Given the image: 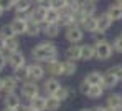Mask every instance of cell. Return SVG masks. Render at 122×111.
Wrapping results in <instances>:
<instances>
[{"label":"cell","mask_w":122,"mask_h":111,"mask_svg":"<svg viewBox=\"0 0 122 111\" xmlns=\"http://www.w3.org/2000/svg\"><path fill=\"white\" fill-rule=\"evenodd\" d=\"M31 56L38 63H46L48 65V63L58 60V46H56V43H53L50 40L40 42L38 45H35L31 48Z\"/></svg>","instance_id":"1"},{"label":"cell","mask_w":122,"mask_h":111,"mask_svg":"<svg viewBox=\"0 0 122 111\" xmlns=\"http://www.w3.org/2000/svg\"><path fill=\"white\" fill-rule=\"evenodd\" d=\"M94 48H96V58L101 60V61H106L112 56L114 53V48H112V43H109L107 40L104 42H96L94 43Z\"/></svg>","instance_id":"2"},{"label":"cell","mask_w":122,"mask_h":111,"mask_svg":"<svg viewBox=\"0 0 122 111\" xmlns=\"http://www.w3.org/2000/svg\"><path fill=\"white\" fill-rule=\"evenodd\" d=\"M64 38L69 43H81L82 38H84V30H82L79 25L68 27V28H64Z\"/></svg>","instance_id":"3"},{"label":"cell","mask_w":122,"mask_h":111,"mask_svg":"<svg viewBox=\"0 0 122 111\" xmlns=\"http://www.w3.org/2000/svg\"><path fill=\"white\" fill-rule=\"evenodd\" d=\"M20 89H21V96H25V98H28V100H31V98H35L36 94H40V86H38V83H36V81H31V80L23 81Z\"/></svg>","instance_id":"4"},{"label":"cell","mask_w":122,"mask_h":111,"mask_svg":"<svg viewBox=\"0 0 122 111\" xmlns=\"http://www.w3.org/2000/svg\"><path fill=\"white\" fill-rule=\"evenodd\" d=\"M26 20L23 18V17H20V15H15L13 18H12V22L8 23L10 25V28H12V32L15 33V35H25V32H26Z\"/></svg>","instance_id":"5"},{"label":"cell","mask_w":122,"mask_h":111,"mask_svg":"<svg viewBox=\"0 0 122 111\" xmlns=\"http://www.w3.org/2000/svg\"><path fill=\"white\" fill-rule=\"evenodd\" d=\"M28 75H30V80L31 81H40L45 78V75H46V68H43L36 61V63H31V65H28Z\"/></svg>","instance_id":"6"},{"label":"cell","mask_w":122,"mask_h":111,"mask_svg":"<svg viewBox=\"0 0 122 111\" xmlns=\"http://www.w3.org/2000/svg\"><path fill=\"white\" fill-rule=\"evenodd\" d=\"M8 65L12 67V70L21 68V67L26 65V58H25V55L21 53L20 50H15V51H12L10 56H8Z\"/></svg>","instance_id":"7"},{"label":"cell","mask_w":122,"mask_h":111,"mask_svg":"<svg viewBox=\"0 0 122 111\" xmlns=\"http://www.w3.org/2000/svg\"><path fill=\"white\" fill-rule=\"evenodd\" d=\"M61 32V27L60 23H48L45 22L41 25V33L46 37V38H56Z\"/></svg>","instance_id":"8"},{"label":"cell","mask_w":122,"mask_h":111,"mask_svg":"<svg viewBox=\"0 0 122 111\" xmlns=\"http://www.w3.org/2000/svg\"><path fill=\"white\" fill-rule=\"evenodd\" d=\"M106 13L111 17L112 22H119V20H122V5H119L117 2L109 3L106 8Z\"/></svg>","instance_id":"9"},{"label":"cell","mask_w":122,"mask_h":111,"mask_svg":"<svg viewBox=\"0 0 122 111\" xmlns=\"http://www.w3.org/2000/svg\"><path fill=\"white\" fill-rule=\"evenodd\" d=\"M96 22H97V32H102V33H106L114 23L106 12H102L101 15H96Z\"/></svg>","instance_id":"10"},{"label":"cell","mask_w":122,"mask_h":111,"mask_svg":"<svg viewBox=\"0 0 122 111\" xmlns=\"http://www.w3.org/2000/svg\"><path fill=\"white\" fill-rule=\"evenodd\" d=\"M79 27H81L84 32H87V33H94V32H97V22H96V15L82 17V20H81V23H79Z\"/></svg>","instance_id":"11"},{"label":"cell","mask_w":122,"mask_h":111,"mask_svg":"<svg viewBox=\"0 0 122 111\" xmlns=\"http://www.w3.org/2000/svg\"><path fill=\"white\" fill-rule=\"evenodd\" d=\"M96 12H97L96 2H91V0H81V3H79V13H81L82 17L96 15Z\"/></svg>","instance_id":"12"},{"label":"cell","mask_w":122,"mask_h":111,"mask_svg":"<svg viewBox=\"0 0 122 111\" xmlns=\"http://www.w3.org/2000/svg\"><path fill=\"white\" fill-rule=\"evenodd\" d=\"M64 56H66V60H73V61L81 60V45L79 43H69V46L64 51Z\"/></svg>","instance_id":"13"},{"label":"cell","mask_w":122,"mask_h":111,"mask_svg":"<svg viewBox=\"0 0 122 111\" xmlns=\"http://www.w3.org/2000/svg\"><path fill=\"white\" fill-rule=\"evenodd\" d=\"M119 85V78L116 75H112L111 71L102 73V88L104 89H112Z\"/></svg>","instance_id":"14"},{"label":"cell","mask_w":122,"mask_h":111,"mask_svg":"<svg viewBox=\"0 0 122 111\" xmlns=\"http://www.w3.org/2000/svg\"><path fill=\"white\" fill-rule=\"evenodd\" d=\"M20 81L12 75V76H5L3 78V89H2V93H13V91H17V89L20 88V85H18Z\"/></svg>","instance_id":"15"},{"label":"cell","mask_w":122,"mask_h":111,"mask_svg":"<svg viewBox=\"0 0 122 111\" xmlns=\"http://www.w3.org/2000/svg\"><path fill=\"white\" fill-rule=\"evenodd\" d=\"M92 58H96L94 43H82L81 45V60L82 61H89Z\"/></svg>","instance_id":"16"},{"label":"cell","mask_w":122,"mask_h":111,"mask_svg":"<svg viewBox=\"0 0 122 111\" xmlns=\"http://www.w3.org/2000/svg\"><path fill=\"white\" fill-rule=\"evenodd\" d=\"M33 8V0H17L13 5V10L17 15H23Z\"/></svg>","instance_id":"17"},{"label":"cell","mask_w":122,"mask_h":111,"mask_svg":"<svg viewBox=\"0 0 122 111\" xmlns=\"http://www.w3.org/2000/svg\"><path fill=\"white\" fill-rule=\"evenodd\" d=\"M3 103H5L7 108H13V110H17V108L21 105V100H20V96L17 94V91H13V93H5Z\"/></svg>","instance_id":"18"},{"label":"cell","mask_w":122,"mask_h":111,"mask_svg":"<svg viewBox=\"0 0 122 111\" xmlns=\"http://www.w3.org/2000/svg\"><path fill=\"white\" fill-rule=\"evenodd\" d=\"M60 86H61V83L58 81V78H55V76H51V78L45 80V83H43V89H45L46 96L55 94V93H56V89L60 88Z\"/></svg>","instance_id":"19"},{"label":"cell","mask_w":122,"mask_h":111,"mask_svg":"<svg viewBox=\"0 0 122 111\" xmlns=\"http://www.w3.org/2000/svg\"><path fill=\"white\" fill-rule=\"evenodd\" d=\"M46 10H48V8H45V7H41V5L33 7V8H31V20L43 25L45 20H46Z\"/></svg>","instance_id":"20"},{"label":"cell","mask_w":122,"mask_h":111,"mask_svg":"<svg viewBox=\"0 0 122 111\" xmlns=\"http://www.w3.org/2000/svg\"><path fill=\"white\" fill-rule=\"evenodd\" d=\"M46 71H48L51 76H55V78L63 76V61H61V60H55V61H51V63H48V65H46Z\"/></svg>","instance_id":"21"},{"label":"cell","mask_w":122,"mask_h":111,"mask_svg":"<svg viewBox=\"0 0 122 111\" xmlns=\"http://www.w3.org/2000/svg\"><path fill=\"white\" fill-rule=\"evenodd\" d=\"M106 105L107 108H112V110H121L122 106V94L121 93H111L106 100Z\"/></svg>","instance_id":"22"},{"label":"cell","mask_w":122,"mask_h":111,"mask_svg":"<svg viewBox=\"0 0 122 111\" xmlns=\"http://www.w3.org/2000/svg\"><path fill=\"white\" fill-rule=\"evenodd\" d=\"M84 81L87 85H102V73L97 70H92L84 76Z\"/></svg>","instance_id":"23"},{"label":"cell","mask_w":122,"mask_h":111,"mask_svg":"<svg viewBox=\"0 0 122 111\" xmlns=\"http://www.w3.org/2000/svg\"><path fill=\"white\" fill-rule=\"evenodd\" d=\"M30 106L36 111H46V96L36 94L35 98L30 100Z\"/></svg>","instance_id":"24"},{"label":"cell","mask_w":122,"mask_h":111,"mask_svg":"<svg viewBox=\"0 0 122 111\" xmlns=\"http://www.w3.org/2000/svg\"><path fill=\"white\" fill-rule=\"evenodd\" d=\"M25 35H28V37H38V35H41V23L33 22V20H28Z\"/></svg>","instance_id":"25"},{"label":"cell","mask_w":122,"mask_h":111,"mask_svg":"<svg viewBox=\"0 0 122 111\" xmlns=\"http://www.w3.org/2000/svg\"><path fill=\"white\" fill-rule=\"evenodd\" d=\"M102 94H104L102 85H89V89H87V93H86V96L91 98V100H99Z\"/></svg>","instance_id":"26"},{"label":"cell","mask_w":122,"mask_h":111,"mask_svg":"<svg viewBox=\"0 0 122 111\" xmlns=\"http://www.w3.org/2000/svg\"><path fill=\"white\" fill-rule=\"evenodd\" d=\"M76 70H78L76 61H73V60H64L63 61V76H73L76 73Z\"/></svg>","instance_id":"27"},{"label":"cell","mask_w":122,"mask_h":111,"mask_svg":"<svg viewBox=\"0 0 122 111\" xmlns=\"http://www.w3.org/2000/svg\"><path fill=\"white\" fill-rule=\"evenodd\" d=\"M60 17H61L60 10H58V8H55V7H50V8L46 10V20H45V22H48V23H58V22H60Z\"/></svg>","instance_id":"28"},{"label":"cell","mask_w":122,"mask_h":111,"mask_svg":"<svg viewBox=\"0 0 122 111\" xmlns=\"http://www.w3.org/2000/svg\"><path fill=\"white\" fill-rule=\"evenodd\" d=\"M3 45H5V48H7V50H10V51L18 50V48H20L18 35H13V37H10V38H5V40H3Z\"/></svg>","instance_id":"29"},{"label":"cell","mask_w":122,"mask_h":111,"mask_svg":"<svg viewBox=\"0 0 122 111\" xmlns=\"http://www.w3.org/2000/svg\"><path fill=\"white\" fill-rule=\"evenodd\" d=\"M61 103L56 96H53V94H50V96H46V110L48 111H58L61 108Z\"/></svg>","instance_id":"30"},{"label":"cell","mask_w":122,"mask_h":111,"mask_svg":"<svg viewBox=\"0 0 122 111\" xmlns=\"http://www.w3.org/2000/svg\"><path fill=\"white\" fill-rule=\"evenodd\" d=\"M13 76H15L18 81H21V83H23V81H26V80H30V75H28V65L13 70Z\"/></svg>","instance_id":"31"},{"label":"cell","mask_w":122,"mask_h":111,"mask_svg":"<svg viewBox=\"0 0 122 111\" xmlns=\"http://www.w3.org/2000/svg\"><path fill=\"white\" fill-rule=\"evenodd\" d=\"M53 96H56L60 101H64V100H68V96H69V88H68V86H60Z\"/></svg>","instance_id":"32"},{"label":"cell","mask_w":122,"mask_h":111,"mask_svg":"<svg viewBox=\"0 0 122 111\" xmlns=\"http://www.w3.org/2000/svg\"><path fill=\"white\" fill-rule=\"evenodd\" d=\"M15 33L12 32V28H10V25H3L2 28H0V37L5 40V38H10V37H13Z\"/></svg>","instance_id":"33"},{"label":"cell","mask_w":122,"mask_h":111,"mask_svg":"<svg viewBox=\"0 0 122 111\" xmlns=\"http://www.w3.org/2000/svg\"><path fill=\"white\" fill-rule=\"evenodd\" d=\"M17 0H0V7L3 8V12H8V10H13V5H15Z\"/></svg>","instance_id":"34"},{"label":"cell","mask_w":122,"mask_h":111,"mask_svg":"<svg viewBox=\"0 0 122 111\" xmlns=\"http://www.w3.org/2000/svg\"><path fill=\"white\" fill-rule=\"evenodd\" d=\"M107 71H111L112 75H116L119 78V81H122V65H114V67L109 68Z\"/></svg>","instance_id":"35"},{"label":"cell","mask_w":122,"mask_h":111,"mask_svg":"<svg viewBox=\"0 0 122 111\" xmlns=\"http://www.w3.org/2000/svg\"><path fill=\"white\" fill-rule=\"evenodd\" d=\"M112 48H114V51H117V53H122V35H119V37L114 40V43H112Z\"/></svg>","instance_id":"36"},{"label":"cell","mask_w":122,"mask_h":111,"mask_svg":"<svg viewBox=\"0 0 122 111\" xmlns=\"http://www.w3.org/2000/svg\"><path fill=\"white\" fill-rule=\"evenodd\" d=\"M51 7H55V8L61 10V8L66 7V0H51Z\"/></svg>","instance_id":"37"},{"label":"cell","mask_w":122,"mask_h":111,"mask_svg":"<svg viewBox=\"0 0 122 111\" xmlns=\"http://www.w3.org/2000/svg\"><path fill=\"white\" fill-rule=\"evenodd\" d=\"M92 35H94V43H96V42H104V40H107V38H106V33H102V32H94Z\"/></svg>","instance_id":"38"},{"label":"cell","mask_w":122,"mask_h":111,"mask_svg":"<svg viewBox=\"0 0 122 111\" xmlns=\"http://www.w3.org/2000/svg\"><path fill=\"white\" fill-rule=\"evenodd\" d=\"M7 63H8V60H7V56L0 51V70H3V68L7 67Z\"/></svg>","instance_id":"39"},{"label":"cell","mask_w":122,"mask_h":111,"mask_svg":"<svg viewBox=\"0 0 122 111\" xmlns=\"http://www.w3.org/2000/svg\"><path fill=\"white\" fill-rule=\"evenodd\" d=\"M17 111H36V110H33L30 105H28V106H23V105H20V106L17 108Z\"/></svg>","instance_id":"40"},{"label":"cell","mask_w":122,"mask_h":111,"mask_svg":"<svg viewBox=\"0 0 122 111\" xmlns=\"http://www.w3.org/2000/svg\"><path fill=\"white\" fill-rule=\"evenodd\" d=\"M92 111H107L106 106H94V108H91Z\"/></svg>","instance_id":"41"},{"label":"cell","mask_w":122,"mask_h":111,"mask_svg":"<svg viewBox=\"0 0 122 111\" xmlns=\"http://www.w3.org/2000/svg\"><path fill=\"white\" fill-rule=\"evenodd\" d=\"M46 0H33V3H36V5H41V3H45Z\"/></svg>","instance_id":"42"},{"label":"cell","mask_w":122,"mask_h":111,"mask_svg":"<svg viewBox=\"0 0 122 111\" xmlns=\"http://www.w3.org/2000/svg\"><path fill=\"white\" fill-rule=\"evenodd\" d=\"M3 46H5V45H3V38H2V37H0V50H2V48H3Z\"/></svg>","instance_id":"43"},{"label":"cell","mask_w":122,"mask_h":111,"mask_svg":"<svg viewBox=\"0 0 122 111\" xmlns=\"http://www.w3.org/2000/svg\"><path fill=\"white\" fill-rule=\"evenodd\" d=\"M3 89V78H0V91Z\"/></svg>","instance_id":"44"},{"label":"cell","mask_w":122,"mask_h":111,"mask_svg":"<svg viewBox=\"0 0 122 111\" xmlns=\"http://www.w3.org/2000/svg\"><path fill=\"white\" fill-rule=\"evenodd\" d=\"M2 111H17V110H13V108H7V106H5Z\"/></svg>","instance_id":"45"},{"label":"cell","mask_w":122,"mask_h":111,"mask_svg":"<svg viewBox=\"0 0 122 111\" xmlns=\"http://www.w3.org/2000/svg\"><path fill=\"white\" fill-rule=\"evenodd\" d=\"M79 111H92V110H91V108H81Z\"/></svg>","instance_id":"46"},{"label":"cell","mask_w":122,"mask_h":111,"mask_svg":"<svg viewBox=\"0 0 122 111\" xmlns=\"http://www.w3.org/2000/svg\"><path fill=\"white\" fill-rule=\"evenodd\" d=\"M3 13H5V12H3V8H2V7H0V17H2V15H3Z\"/></svg>","instance_id":"47"},{"label":"cell","mask_w":122,"mask_h":111,"mask_svg":"<svg viewBox=\"0 0 122 111\" xmlns=\"http://www.w3.org/2000/svg\"><path fill=\"white\" fill-rule=\"evenodd\" d=\"M114 2H117L119 5H122V0H114Z\"/></svg>","instance_id":"48"},{"label":"cell","mask_w":122,"mask_h":111,"mask_svg":"<svg viewBox=\"0 0 122 111\" xmlns=\"http://www.w3.org/2000/svg\"><path fill=\"white\" fill-rule=\"evenodd\" d=\"M91 2H96V3H97V2H99V0H91Z\"/></svg>","instance_id":"49"},{"label":"cell","mask_w":122,"mask_h":111,"mask_svg":"<svg viewBox=\"0 0 122 111\" xmlns=\"http://www.w3.org/2000/svg\"><path fill=\"white\" fill-rule=\"evenodd\" d=\"M0 100H2V91H0Z\"/></svg>","instance_id":"50"},{"label":"cell","mask_w":122,"mask_h":111,"mask_svg":"<svg viewBox=\"0 0 122 111\" xmlns=\"http://www.w3.org/2000/svg\"><path fill=\"white\" fill-rule=\"evenodd\" d=\"M119 111H122V106H121V110H119Z\"/></svg>","instance_id":"51"},{"label":"cell","mask_w":122,"mask_h":111,"mask_svg":"<svg viewBox=\"0 0 122 111\" xmlns=\"http://www.w3.org/2000/svg\"><path fill=\"white\" fill-rule=\"evenodd\" d=\"M121 35H122V33H121Z\"/></svg>","instance_id":"52"}]
</instances>
